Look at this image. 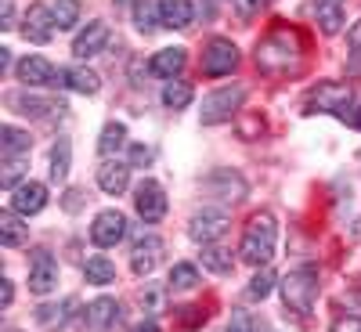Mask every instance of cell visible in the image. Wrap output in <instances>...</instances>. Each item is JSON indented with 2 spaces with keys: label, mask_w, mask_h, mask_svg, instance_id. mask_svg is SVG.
<instances>
[{
  "label": "cell",
  "mask_w": 361,
  "mask_h": 332,
  "mask_svg": "<svg viewBox=\"0 0 361 332\" xmlns=\"http://www.w3.org/2000/svg\"><path fill=\"white\" fill-rule=\"evenodd\" d=\"M257 69L267 76H289L300 73V62H304V44L293 29H275L257 44Z\"/></svg>",
  "instance_id": "cell-1"
},
{
  "label": "cell",
  "mask_w": 361,
  "mask_h": 332,
  "mask_svg": "<svg viewBox=\"0 0 361 332\" xmlns=\"http://www.w3.org/2000/svg\"><path fill=\"white\" fill-rule=\"evenodd\" d=\"M279 289H282V304L293 314L307 318L311 307H314V300H318V293H322V275H318L314 264H300V267L289 271V275L279 278Z\"/></svg>",
  "instance_id": "cell-2"
},
{
  "label": "cell",
  "mask_w": 361,
  "mask_h": 332,
  "mask_svg": "<svg viewBox=\"0 0 361 332\" xmlns=\"http://www.w3.org/2000/svg\"><path fill=\"white\" fill-rule=\"evenodd\" d=\"M304 112L307 116H314V112L336 116V119H343V123H350V112H354L350 83H343V80H318L304 94Z\"/></svg>",
  "instance_id": "cell-3"
},
{
  "label": "cell",
  "mask_w": 361,
  "mask_h": 332,
  "mask_svg": "<svg viewBox=\"0 0 361 332\" xmlns=\"http://www.w3.org/2000/svg\"><path fill=\"white\" fill-rule=\"evenodd\" d=\"M279 246V224L271 214H253L246 231H243V246H238V257L253 267H267L271 257H275Z\"/></svg>",
  "instance_id": "cell-4"
},
{
  "label": "cell",
  "mask_w": 361,
  "mask_h": 332,
  "mask_svg": "<svg viewBox=\"0 0 361 332\" xmlns=\"http://www.w3.org/2000/svg\"><path fill=\"white\" fill-rule=\"evenodd\" d=\"M243 102H246V87L243 83H231V87H221V90H214V94H206L202 98V109H199L202 127L228 123V119L243 109Z\"/></svg>",
  "instance_id": "cell-5"
},
{
  "label": "cell",
  "mask_w": 361,
  "mask_h": 332,
  "mask_svg": "<svg viewBox=\"0 0 361 332\" xmlns=\"http://www.w3.org/2000/svg\"><path fill=\"white\" fill-rule=\"evenodd\" d=\"M231 228V217L224 209H199V214L188 221V235L195 238L199 246H214L217 238H224Z\"/></svg>",
  "instance_id": "cell-6"
},
{
  "label": "cell",
  "mask_w": 361,
  "mask_h": 332,
  "mask_svg": "<svg viewBox=\"0 0 361 332\" xmlns=\"http://www.w3.org/2000/svg\"><path fill=\"white\" fill-rule=\"evenodd\" d=\"M123 235H127V217L119 214V209H102V214L94 217V224H90V242H94L98 250L119 246Z\"/></svg>",
  "instance_id": "cell-7"
},
{
  "label": "cell",
  "mask_w": 361,
  "mask_h": 332,
  "mask_svg": "<svg viewBox=\"0 0 361 332\" xmlns=\"http://www.w3.org/2000/svg\"><path fill=\"white\" fill-rule=\"evenodd\" d=\"M238 66V47L224 37H214L202 51V73L206 76H228Z\"/></svg>",
  "instance_id": "cell-8"
},
{
  "label": "cell",
  "mask_w": 361,
  "mask_h": 332,
  "mask_svg": "<svg viewBox=\"0 0 361 332\" xmlns=\"http://www.w3.org/2000/svg\"><path fill=\"white\" fill-rule=\"evenodd\" d=\"M8 105L18 116H29V119H51L54 112L62 116V109H66V102L47 98V94H29V90H15V94H8Z\"/></svg>",
  "instance_id": "cell-9"
},
{
  "label": "cell",
  "mask_w": 361,
  "mask_h": 332,
  "mask_svg": "<svg viewBox=\"0 0 361 332\" xmlns=\"http://www.w3.org/2000/svg\"><path fill=\"white\" fill-rule=\"evenodd\" d=\"M134 209L145 224H159L166 217V195L156 180H141L137 192H134Z\"/></svg>",
  "instance_id": "cell-10"
},
{
  "label": "cell",
  "mask_w": 361,
  "mask_h": 332,
  "mask_svg": "<svg viewBox=\"0 0 361 332\" xmlns=\"http://www.w3.org/2000/svg\"><path fill=\"white\" fill-rule=\"evenodd\" d=\"M54 285H58V260L47 250H37L33 264H29V293L47 296V293H54Z\"/></svg>",
  "instance_id": "cell-11"
},
{
  "label": "cell",
  "mask_w": 361,
  "mask_h": 332,
  "mask_svg": "<svg viewBox=\"0 0 361 332\" xmlns=\"http://www.w3.org/2000/svg\"><path fill=\"white\" fill-rule=\"evenodd\" d=\"M159 260H163V238L159 235H141L137 242H134V253H130L134 275L137 278H148L159 267Z\"/></svg>",
  "instance_id": "cell-12"
},
{
  "label": "cell",
  "mask_w": 361,
  "mask_h": 332,
  "mask_svg": "<svg viewBox=\"0 0 361 332\" xmlns=\"http://www.w3.org/2000/svg\"><path fill=\"white\" fill-rule=\"evenodd\" d=\"M15 76L25 83V87H54L58 83V69L40 54H25L22 62L15 66Z\"/></svg>",
  "instance_id": "cell-13"
},
{
  "label": "cell",
  "mask_w": 361,
  "mask_h": 332,
  "mask_svg": "<svg viewBox=\"0 0 361 332\" xmlns=\"http://www.w3.org/2000/svg\"><path fill=\"white\" fill-rule=\"evenodd\" d=\"M54 11L47 4H29L25 18H22V37L25 40H33V44H47L51 33H54Z\"/></svg>",
  "instance_id": "cell-14"
},
{
  "label": "cell",
  "mask_w": 361,
  "mask_h": 332,
  "mask_svg": "<svg viewBox=\"0 0 361 332\" xmlns=\"http://www.w3.org/2000/svg\"><path fill=\"white\" fill-rule=\"evenodd\" d=\"M44 206H47V188L40 185V180H22V185L15 188V195H11V209L18 217H33Z\"/></svg>",
  "instance_id": "cell-15"
},
{
  "label": "cell",
  "mask_w": 361,
  "mask_h": 332,
  "mask_svg": "<svg viewBox=\"0 0 361 332\" xmlns=\"http://www.w3.org/2000/svg\"><path fill=\"white\" fill-rule=\"evenodd\" d=\"M314 11V22L325 37H336L343 29V18H347V0H314L311 4Z\"/></svg>",
  "instance_id": "cell-16"
},
{
  "label": "cell",
  "mask_w": 361,
  "mask_h": 332,
  "mask_svg": "<svg viewBox=\"0 0 361 332\" xmlns=\"http://www.w3.org/2000/svg\"><path fill=\"white\" fill-rule=\"evenodd\" d=\"M185 66H188V51H185V47H163V51L152 54L148 73L159 76V80H177Z\"/></svg>",
  "instance_id": "cell-17"
},
{
  "label": "cell",
  "mask_w": 361,
  "mask_h": 332,
  "mask_svg": "<svg viewBox=\"0 0 361 332\" xmlns=\"http://www.w3.org/2000/svg\"><path fill=\"white\" fill-rule=\"evenodd\" d=\"M98 188L105 195H123L130 188V163H119V159H105L98 166Z\"/></svg>",
  "instance_id": "cell-18"
},
{
  "label": "cell",
  "mask_w": 361,
  "mask_h": 332,
  "mask_svg": "<svg viewBox=\"0 0 361 332\" xmlns=\"http://www.w3.org/2000/svg\"><path fill=\"white\" fill-rule=\"evenodd\" d=\"M58 87L73 90V94H98L102 80H98V73H90L83 66H69V69H58Z\"/></svg>",
  "instance_id": "cell-19"
},
{
  "label": "cell",
  "mask_w": 361,
  "mask_h": 332,
  "mask_svg": "<svg viewBox=\"0 0 361 332\" xmlns=\"http://www.w3.org/2000/svg\"><path fill=\"white\" fill-rule=\"evenodd\" d=\"M105 44H109V25L105 22H87V29L73 40V54L76 58H94V54L105 51Z\"/></svg>",
  "instance_id": "cell-20"
},
{
  "label": "cell",
  "mask_w": 361,
  "mask_h": 332,
  "mask_svg": "<svg viewBox=\"0 0 361 332\" xmlns=\"http://www.w3.org/2000/svg\"><path fill=\"white\" fill-rule=\"evenodd\" d=\"M119 321V304L112 296H98L94 304L87 307V328L90 332H109Z\"/></svg>",
  "instance_id": "cell-21"
},
{
  "label": "cell",
  "mask_w": 361,
  "mask_h": 332,
  "mask_svg": "<svg viewBox=\"0 0 361 332\" xmlns=\"http://www.w3.org/2000/svg\"><path fill=\"white\" fill-rule=\"evenodd\" d=\"M134 25L145 37L156 33V29L163 25V0H137L134 4Z\"/></svg>",
  "instance_id": "cell-22"
},
{
  "label": "cell",
  "mask_w": 361,
  "mask_h": 332,
  "mask_svg": "<svg viewBox=\"0 0 361 332\" xmlns=\"http://www.w3.org/2000/svg\"><path fill=\"white\" fill-rule=\"evenodd\" d=\"M69 166H73V141L58 137L51 145V180H54V185H62V180L69 177Z\"/></svg>",
  "instance_id": "cell-23"
},
{
  "label": "cell",
  "mask_w": 361,
  "mask_h": 332,
  "mask_svg": "<svg viewBox=\"0 0 361 332\" xmlns=\"http://www.w3.org/2000/svg\"><path fill=\"white\" fill-rule=\"evenodd\" d=\"M25 238H29V228L18 221L15 209L0 214V242H4L8 250H18V246H25Z\"/></svg>",
  "instance_id": "cell-24"
},
{
  "label": "cell",
  "mask_w": 361,
  "mask_h": 332,
  "mask_svg": "<svg viewBox=\"0 0 361 332\" xmlns=\"http://www.w3.org/2000/svg\"><path fill=\"white\" fill-rule=\"evenodd\" d=\"M29 148H33V137L18 127H0V152L8 156H29Z\"/></svg>",
  "instance_id": "cell-25"
},
{
  "label": "cell",
  "mask_w": 361,
  "mask_h": 332,
  "mask_svg": "<svg viewBox=\"0 0 361 332\" xmlns=\"http://www.w3.org/2000/svg\"><path fill=\"white\" fill-rule=\"evenodd\" d=\"M192 15H195V8L188 0H163V25L166 29H188Z\"/></svg>",
  "instance_id": "cell-26"
},
{
  "label": "cell",
  "mask_w": 361,
  "mask_h": 332,
  "mask_svg": "<svg viewBox=\"0 0 361 332\" xmlns=\"http://www.w3.org/2000/svg\"><path fill=\"white\" fill-rule=\"evenodd\" d=\"M192 98H195V90H192V83H185V80H166V87H163V105L166 109H188L192 105Z\"/></svg>",
  "instance_id": "cell-27"
},
{
  "label": "cell",
  "mask_w": 361,
  "mask_h": 332,
  "mask_svg": "<svg viewBox=\"0 0 361 332\" xmlns=\"http://www.w3.org/2000/svg\"><path fill=\"white\" fill-rule=\"evenodd\" d=\"M83 278L90 285H109V282H116V264L109 257H90L83 264Z\"/></svg>",
  "instance_id": "cell-28"
},
{
  "label": "cell",
  "mask_w": 361,
  "mask_h": 332,
  "mask_svg": "<svg viewBox=\"0 0 361 332\" xmlns=\"http://www.w3.org/2000/svg\"><path fill=\"white\" fill-rule=\"evenodd\" d=\"M202 267L214 271V275H231L235 271V257L224 250V246H202Z\"/></svg>",
  "instance_id": "cell-29"
},
{
  "label": "cell",
  "mask_w": 361,
  "mask_h": 332,
  "mask_svg": "<svg viewBox=\"0 0 361 332\" xmlns=\"http://www.w3.org/2000/svg\"><path fill=\"white\" fill-rule=\"evenodd\" d=\"M73 307H76V300H62V304H44V307L37 311V321H40L44 328H58V325H66V318L73 314Z\"/></svg>",
  "instance_id": "cell-30"
},
{
  "label": "cell",
  "mask_w": 361,
  "mask_h": 332,
  "mask_svg": "<svg viewBox=\"0 0 361 332\" xmlns=\"http://www.w3.org/2000/svg\"><path fill=\"white\" fill-rule=\"evenodd\" d=\"M123 145H127V127H123V123H105V130H102V137H98V152L109 159V156L119 152Z\"/></svg>",
  "instance_id": "cell-31"
},
{
  "label": "cell",
  "mask_w": 361,
  "mask_h": 332,
  "mask_svg": "<svg viewBox=\"0 0 361 332\" xmlns=\"http://www.w3.org/2000/svg\"><path fill=\"white\" fill-rule=\"evenodd\" d=\"M25 163H29V156H8V159H4V166H0V188L15 192V188L22 185Z\"/></svg>",
  "instance_id": "cell-32"
},
{
  "label": "cell",
  "mask_w": 361,
  "mask_h": 332,
  "mask_svg": "<svg viewBox=\"0 0 361 332\" xmlns=\"http://www.w3.org/2000/svg\"><path fill=\"white\" fill-rule=\"evenodd\" d=\"M279 285V275L271 267H257V275L250 278V285H246V296L250 300H264V296H271V289Z\"/></svg>",
  "instance_id": "cell-33"
},
{
  "label": "cell",
  "mask_w": 361,
  "mask_h": 332,
  "mask_svg": "<svg viewBox=\"0 0 361 332\" xmlns=\"http://www.w3.org/2000/svg\"><path fill=\"white\" fill-rule=\"evenodd\" d=\"M195 285H199L195 264H173V267H170V289H173V293H188V289H195Z\"/></svg>",
  "instance_id": "cell-34"
},
{
  "label": "cell",
  "mask_w": 361,
  "mask_h": 332,
  "mask_svg": "<svg viewBox=\"0 0 361 332\" xmlns=\"http://www.w3.org/2000/svg\"><path fill=\"white\" fill-rule=\"evenodd\" d=\"M51 11H54V25L58 29H73L80 22V0H58Z\"/></svg>",
  "instance_id": "cell-35"
},
{
  "label": "cell",
  "mask_w": 361,
  "mask_h": 332,
  "mask_svg": "<svg viewBox=\"0 0 361 332\" xmlns=\"http://www.w3.org/2000/svg\"><path fill=\"white\" fill-rule=\"evenodd\" d=\"M209 180H217V185H224V192H221V199H243L246 195V185H243V177L238 173H228V170H217Z\"/></svg>",
  "instance_id": "cell-36"
},
{
  "label": "cell",
  "mask_w": 361,
  "mask_h": 332,
  "mask_svg": "<svg viewBox=\"0 0 361 332\" xmlns=\"http://www.w3.org/2000/svg\"><path fill=\"white\" fill-rule=\"evenodd\" d=\"M228 332H257V325H253L250 311L235 307V311H231V321H228Z\"/></svg>",
  "instance_id": "cell-37"
},
{
  "label": "cell",
  "mask_w": 361,
  "mask_h": 332,
  "mask_svg": "<svg viewBox=\"0 0 361 332\" xmlns=\"http://www.w3.org/2000/svg\"><path fill=\"white\" fill-rule=\"evenodd\" d=\"M264 4H267V0H231V8H235L238 18H253V15H260Z\"/></svg>",
  "instance_id": "cell-38"
},
{
  "label": "cell",
  "mask_w": 361,
  "mask_h": 332,
  "mask_svg": "<svg viewBox=\"0 0 361 332\" xmlns=\"http://www.w3.org/2000/svg\"><path fill=\"white\" fill-rule=\"evenodd\" d=\"M152 163V148L148 145H130V166H148Z\"/></svg>",
  "instance_id": "cell-39"
},
{
  "label": "cell",
  "mask_w": 361,
  "mask_h": 332,
  "mask_svg": "<svg viewBox=\"0 0 361 332\" xmlns=\"http://www.w3.org/2000/svg\"><path fill=\"white\" fill-rule=\"evenodd\" d=\"M347 47H350V58L354 62H361V22L350 25V33H347Z\"/></svg>",
  "instance_id": "cell-40"
},
{
  "label": "cell",
  "mask_w": 361,
  "mask_h": 332,
  "mask_svg": "<svg viewBox=\"0 0 361 332\" xmlns=\"http://www.w3.org/2000/svg\"><path fill=\"white\" fill-rule=\"evenodd\" d=\"M333 332H361V318H354V314H340V318L333 321Z\"/></svg>",
  "instance_id": "cell-41"
},
{
  "label": "cell",
  "mask_w": 361,
  "mask_h": 332,
  "mask_svg": "<svg viewBox=\"0 0 361 332\" xmlns=\"http://www.w3.org/2000/svg\"><path fill=\"white\" fill-rule=\"evenodd\" d=\"M0 29H15V8H11V0H4V15H0Z\"/></svg>",
  "instance_id": "cell-42"
},
{
  "label": "cell",
  "mask_w": 361,
  "mask_h": 332,
  "mask_svg": "<svg viewBox=\"0 0 361 332\" xmlns=\"http://www.w3.org/2000/svg\"><path fill=\"white\" fill-rule=\"evenodd\" d=\"M0 285H4V307H11V300H15V285H11V278H4Z\"/></svg>",
  "instance_id": "cell-43"
},
{
  "label": "cell",
  "mask_w": 361,
  "mask_h": 332,
  "mask_svg": "<svg viewBox=\"0 0 361 332\" xmlns=\"http://www.w3.org/2000/svg\"><path fill=\"white\" fill-rule=\"evenodd\" d=\"M134 332H159V321H152V318H148V321H141Z\"/></svg>",
  "instance_id": "cell-44"
},
{
  "label": "cell",
  "mask_w": 361,
  "mask_h": 332,
  "mask_svg": "<svg viewBox=\"0 0 361 332\" xmlns=\"http://www.w3.org/2000/svg\"><path fill=\"white\" fill-rule=\"evenodd\" d=\"M347 300H350V307H357V311H361V289H350V296H347Z\"/></svg>",
  "instance_id": "cell-45"
},
{
  "label": "cell",
  "mask_w": 361,
  "mask_h": 332,
  "mask_svg": "<svg viewBox=\"0 0 361 332\" xmlns=\"http://www.w3.org/2000/svg\"><path fill=\"white\" fill-rule=\"evenodd\" d=\"M0 66H4V69L11 66V51H8V47H0Z\"/></svg>",
  "instance_id": "cell-46"
},
{
  "label": "cell",
  "mask_w": 361,
  "mask_h": 332,
  "mask_svg": "<svg viewBox=\"0 0 361 332\" xmlns=\"http://www.w3.org/2000/svg\"><path fill=\"white\" fill-rule=\"evenodd\" d=\"M350 127H361V105H354V112H350Z\"/></svg>",
  "instance_id": "cell-47"
}]
</instances>
